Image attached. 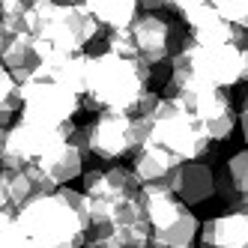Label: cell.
Instances as JSON below:
<instances>
[{"mask_svg": "<svg viewBox=\"0 0 248 248\" xmlns=\"http://www.w3.org/2000/svg\"><path fill=\"white\" fill-rule=\"evenodd\" d=\"M170 75L165 81L162 99L173 93H201V90H227L245 84L248 75V51L239 45H216L206 48L191 39H183L170 51Z\"/></svg>", "mask_w": 248, "mask_h": 248, "instance_id": "1", "label": "cell"}, {"mask_svg": "<svg viewBox=\"0 0 248 248\" xmlns=\"http://www.w3.org/2000/svg\"><path fill=\"white\" fill-rule=\"evenodd\" d=\"M15 224L36 248H81L90 233L87 194L60 186L15 209Z\"/></svg>", "mask_w": 248, "mask_h": 248, "instance_id": "2", "label": "cell"}, {"mask_svg": "<svg viewBox=\"0 0 248 248\" xmlns=\"http://www.w3.org/2000/svg\"><path fill=\"white\" fill-rule=\"evenodd\" d=\"M153 69L138 57H120L111 51L90 57L81 108L99 114H135L138 99L150 90Z\"/></svg>", "mask_w": 248, "mask_h": 248, "instance_id": "3", "label": "cell"}, {"mask_svg": "<svg viewBox=\"0 0 248 248\" xmlns=\"http://www.w3.org/2000/svg\"><path fill=\"white\" fill-rule=\"evenodd\" d=\"M27 33L33 36V57H60L78 54L99 36V24L81 3H57L39 0L24 12Z\"/></svg>", "mask_w": 248, "mask_h": 248, "instance_id": "4", "label": "cell"}, {"mask_svg": "<svg viewBox=\"0 0 248 248\" xmlns=\"http://www.w3.org/2000/svg\"><path fill=\"white\" fill-rule=\"evenodd\" d=\"M150 117V140L147 144H158L168 153H173L180 162H201L209 155V140L198 129V123L191 114L183 108L176 99H158Z\"/></svg>", "mask_w": 248, "mask_h": 248, "instance_id": "5", "label": "cell"}, {"mask_svg": "<svg viewBox=\"0 0 248 248\" xmlns=\"http://www.w3.org/2000/svg\"><path fill=\"white\" fill-rule=\"evenodd\" d=\"M21 120L30 126L42 129H63L75 123V114L81 111V96L66 90L54 81L30 78L21 84Z\"/></svg>", "mask_w": 248, "mask_h": 248, "instance_id": "6", "label": "cell"}, {"mask_svg": "<svg viewBox=\"0 0 248 248\" xmlns=\"http://www.w3.org/2000/svg\"><path fill=\"white\" fill-rule=\"evenodd\" d=\"M75 123H69L63 129H42V126H30V123H15L0 135V168L6 170H18L27 165H36L39 158L54 150L60 140L72 135Z\"/></svg>", "mask_w": 248, "mask_h": 248, "instance_id": "7", "label": "cell"}, {"mask_svg": "<svg viewBox=\"0 0 248 248\" xmlns=\"http://www.w3.org/2000/svg\"><path fill=\"white\" fill-rule=\"evenodd\" d=\"M183 108L191 114V120L198 123V129L209 140H227L236 129V108L230 102L227 90H201V93H173Z\"/></svg>", "mask_w": 248, "mask_h": 248, "instance_id": "8", "label": "cell"}, {"mask_svg": "<svg viewBox=\"0 0 248 248\" xmlns=\"http://www.w3.org/2000/svg\"><path fill=\"white\" fill-rule=\"evenodd\" d=\"M135 114H99L84 126L87 132V147L90 155L99 162H120L135 153V129H132Z\"/></svg>", "mask_w": 248, "mask_h": 248, "instance_id": "9", "label": "cell"}, {"mask_svg": "<svg viewBox=\"0 0 248 248\" xmlns=\"http://www.w3.org/2000/svg\"><path fill=\"white\" fill-rule=\"evenodd\" d=\"M129 36L135 45V57L144 60L150 69L165 66L170 60L173 51V27L155 12L135 15V21L129 24Z\"/></svg>", "mask_w": 248, "mask_h": 248, "instance_id": "10", "label": "cell"}, {"mask_svg": "<svg viewBox=\"0 0 248 248\" xmlns=\"http://www.w3.org/2000/svg\"><path fill=\"white\" fill-rule=\"evenodd\" d=\"M165 186L183 203H206L216 194V170L203 162H180L168 173Z\"/></svg>", "mask_w": 248, "mask_h": 248, "instance_id": "11", "label": "cell"}, {"mask_svg": "<svg viewBox=\"0 0 248 248\" xmlns=\"http://www.w3.org/2000/svg\"><path fill=\"white\" fill-rule=\"evenodd\" d=\"M138 180L132 168H123V165H111V168H93L84 173V194L87 198H96V201H126L138 194Z\"/></svg>", "mask_w": 248, "mask_h": 248, "instance_id": "12", "label": "cell"}, {"mask_svg": "<svg viewBox=\"0 0 248 248\" xmlns=\"http://www.w3.org/2000/svg\"><path fill=\"white\" fill-rule=\"evenodd\" d=\"M183 24L188 27V36L186 39L198 42V45H206V48H216V45H239V48H245V27L227 24L224 18H218V15L212 12V6L198 9L194 15H188Z\"/></svg>", "mask_w": 248, "mask_h": 248, "instance_id": "13", "label": "cell"}, {"mask_svg": "<svg viewBox=\"0 0 248 248\" xmlns=\"http://www.w3.org/2000/svg\"><path fill=\"white\" fill-rule=\"evenodd\" d=\"M201 245L212 248H248V209H227L224 216H212L198 227Z\"/></svg>", "mask_w": 248, "mask_h": 248, "instance_id": "14", "label": "cell"}, {"mask_svg": "<svg viewBox=\"0 0 248 248\" xmlns=\"http://www.w3.org/2000/svg\"><path fill=\"white\" fill-rule=\"evenodd\" d=\"M216 194L230 209H248V153L245 150L227 158L224 170L216 176Z\"/></svg>", "mask_w": 248, "mask_h": 248, "instance_id": "15", "label": "cell"}, {"mask_svg": "<svg viewBox=\"0 0 248 248\" xmlns=\"http://www.w3.org/2000/svg\"><path fill=\"white\" fill-rule=\"evenodd\" d=\"M36 168L60 188V186H69L75 176H81V170H84V158H81V153L72 147V140L66 138V140H60L54 150H48V153L39 158Z\"/></svg>", "mask_w": 248, "mask_h": 248, "instance_id": "16", "label": "cell"}, {"mask_svg": "<svg viewBox=\"0 0 248 248\" xmlns=\"http://www.w3.org/2000/svg\"><path fill=\"white\" fill-rule=\"evenodd\" d=\"M132 173H135V180L138 183H165L168 180V173L180 165V158H176L173 153H168L165 147H158V144H144V147H138L132 153Z\"/></svg>", "mask_w": 248, "mask_h": 248, "instance_id": "17", "label": "cell"}, {"mask_svg": "<svg viewBox=\"0 0 248 248\" xmlns=\"http://www.w3.org/2000/svg\"><path fill=\"white\" fill-rule=\"evenodd\" d=\"M198 216L183 206L170 221H165L162 227H153L150 230V245H158V248H191L194 245V236H198Z\"/></svg>", "mask_w": 248, "mask_h": 248, "instance_id": "18", "label": "cell"}, {"mask_svg": "<svg viewBox=\"0 0 248 248\" xmlns=\"http://www.w3.org/2000/svg\"><path fill=\"white\" fill-rule=\"evenodd\" d=\"M81 6L93 15V21L99 27H108V30H120V27H129L138 15V0H81Z\"/></svg>", "mask_w": 248, "mask_h": 248, "instance_id": "19", "label": "cell"}, {"mask_svg": "<svg viewBox=\"0 0 248 248\" xmlns=\"http://www.w3.org/2000/svg\"><path fill=\"white\" fill-rule=\"evenodd\" d=\"M0 63L6 69H33L36 66V57H33V36L27 30L3 39V45H0Z\"/></svg>", "mask_w": 248, "mask_h": 248, "instance_id": "20", "label": "cell"}, {"mask_svg": "<svg viewBox=\"0 0 248 248\" xmlns=\"http://www.w3.org/2000/svg\"><path fill=\"white\" fill-rule=\"evenodd\" d=\"M18 108H21V87L12 81L9 69L0 63V120L12 117Z\"/></svg>", "mask_w": 248, "mask_h": 248, "instance_id": "21", "label": "cell"}, {"mask_svg": "<svg viewBox=\"0 0 248 248\" xmlns=\"http://www.w3.org/2000/svg\"><path fill=\"white\" fill-rule=\"evenodd\" d=\"M209 6L227 24H233V27L248 24V0H209Z\"/></svg>", "mask_w": 248, "mask_h": 248, "instance_id": "22", "label": "cell"}, {"mask_svg": "<svg viewBox=\"0 0 248 248\" xmlns=\"http://www.w3.org/2000/svg\"><path fill=\"white\" fill-rule=\"evenodd\" d=\"M0 248H36V245L21 233V227L12 218V221H6L3 227H0Z\"/></svg>", "mask_w": 248, "mask_h": 248, "instance_id": "23", "label": "cell"}, {"mask_svg": "<svg viewBox=\"0 0 248 248\" xmlns=\"http://www.w3.org/2000/svg\"><path fill=\"white\" fill-rule=\"evenodd\" d=\"M108 51L120 57H135V45L129 36V27H120V30H108Z\"/></svg>", "mask_w": 248, "mask_h": 248, "instance_id": "24", "label": "cell"}, {"mask_svg": "<svg viewBox=\"0 0 248 248\" xmlns=\"http://www.w3.org/2000/svg\"><path fill=\"white\" fill-rule=\"evenodd\" d=\"M81 248H111V245H108V242H105L102 236H87Z\"/></svg>", "mask_w": 248, "mask_h": 248, "instance_id": "25", "label": "cell"}, {"mask_svg": "<svg viewBox=\"0 0 248 248\" xmlns=\"http://www.w3.org/2000/svg\"><path fill=\"white\" fill-rule=\"evenodd\" d=\"M138 3H144L150 12L153 9H162V6H170V0H138Z\"/></svg>", "mask_w": 248, "mask_h": 248, "instance_id": "26", "label": "cell"}, {"mask_svg": "<svg viewBox=\"0 0 248 248\" xmlns=\"http://www.w3.org/2000/svg\"><path fill=\"white\" fill-rule=\"evenodd\" d=\"M12 218H15V212H12V209H3V206H0V227H3L6 221H12Z\"/></svg>", "mask_w": 248, "mask_h": 248, "instance_id": "27", "label": "cell"}, {"mask_svg": "<svg viewBox=\"0 0 248 248\" xmlns=\"http://www.w3.org/2000/svg\"><path fill=\"white\" fill-rule=\"evenodd\" d=\"M57 3H78V0H57Z\"/></svg>", "mask_w": 248, "mask_h": 248, "instance_id": "28", "label": "cell"}, {"mask_svg": "<svg viewBox=\"0 0 248 248\" xmlns=\"http://www.w3.org/2000/svg\"><path fill=\"white\" fill-rule=\"evenodd\" d=\"M0 45H3V36H0Z\"/></svg>", "mask_w": 248, "mask_h": 248, "instance_id": "29", "label": "cell"}, {"mask_svg": "<svg viewBox=\"0 0 248 248\" xmlns=\"http://www.w3.org/2000/svg\"><path fill=\"white\" fill-rule=\"evenodd\" d=\"M203 248H212V245H203Z\"/></svg>", "mask_w": 248, "mask_h": 248, "instance_id": "30", "label": "cell"}, {"mask_svg": "<svg viewBox=\"0 0 248 248\" xmlns=\"http://www.w3.org/2000/svg\"><path fill=\"white\" fill-rule=\"evenodd\" d=\"M0 6H3V0H0Z\"/></svg>", "mask_w": 248, "mask_h": 248, "instance_id": "31", "label": "cell"}, {"mask_svg": "<svg viewBox=\"0 0 248 248\" xmlns=\"http://www.w3.org/2000/svg\"><path fill=\"white\" fill-rule=\"evenodd\" d=\"M0 135H3V129H0Z\"/></svg>", "mask_w": 248, "mask_h": 248, "instance_id": "32", "label": "cell"}]
</instances>
